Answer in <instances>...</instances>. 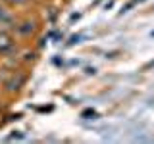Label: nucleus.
Instances as JSON below:
<instances>
[{
  "instance_id": "obj_1",
  "label": "nucleus",
  "mask_w": 154,
  "mask_h": 144,
  "mask_svg": "<svg viewBox=\"0 0 154 144\" xmlns=\"http://www.w3.org/2000/svg\"><path fill=\"white\" fill-rule=\"evenodd\" d=\"M12 2H16V4H21V2H27V0H12Z\"/></svg>"
},
{
  "instance_id": "obj_2",
  "label": "nucleus",
  "mask_w": 154,
  "mask_h": 144,
  "mask_svg": "<svg viewBox=\"0 0 154 144\" xmlns=\"http://www.w3.org/2000/svg\"><path fill=\"white\" fill-rule=\"evenodd\" d=\"M4 16V12H2V8H0V17H2Z\"/></svg>"
}]
</instances>
